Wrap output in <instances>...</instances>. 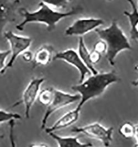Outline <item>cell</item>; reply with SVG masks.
I'll return each instance as SVG.
<instances>
[{
  "label": "cell",
  "instance_id": "cell-1",
  "mask_svg": "<svg viewBox=\"0 0 138 147\" xmlns=\"http://www.w3.org/2000/svg\"><path fill=\"white\" fill-rule=\"evenodd\" d=\"M81 9L82 8L78 6L72 8L70 11L61 12L54 9L46 1H41L39 3V8L34 12H30L23 7L18 9V13L23 17V20L17 25L16 28L18 30L23 31L27 24L38 23L46 25L47 30L51 32L56 28L60 20L79 14Z\"/></svg>",
  "mask_w": 138,
  "mask_h": 147
},
{
  "label": "cell",
  "instance_id": "cell-2",
  "mask_svg": "<svg viewBox=\"0 0 138 147\" xmlns=\"http://www.w3.org/2000/svg\"><path fill=\"white\" fill-rule=\"evenodd\" d=\"M119 80L116 72L112 71L92 74L79 84L72 86V90L77 92L81 98L77 107L81 110L86 102L101 96L110 85Z\"/></svg>",
  "mask_w": 138,
  "mask_h": 147
},
{
  "label": "cell",
  "instance_id": "cell-3",
  "mask_svg": "<svg viewBox=\"0 0 138 147\" xmlns=\"http://www.w3.org/2000/svg\"><path fill=\"white\" fill-rule=\"evenodd\" d=\"M94 31L100 39L105 41L107 45L105 57L112 66L114 65L115 59L120 52L132 49L129 40L116 20L112 21L109 27L97 28Z\"/></svg>",
  "mask_w": 138,
  "mask_h": 147
},
{
  "label": "cell",
  "instance_id": "cell-4",
  "mask_svg": "<svg viewBox=\"0 0 138 147\" xmlns=\"http://www.w3.org/2000/svg\"><path fill=\"white\" fill-rule=\"evenodd\" d=\"M53 99L51 103L46 107V112L41 122L40 128L45 129L48 119L54 113L60 109L66 107L77 101L81 100V96L79 94H71L53 88Z\"/></svg>",
  "mask_w": 138,
  "mask_h": 147
},
{
  "label": "cell",
  "instance_id": "cell-5",
  "mask_svg": "<svg viewBox=\"0 0 138 147\" xmlns=\"http://www.w3.org/2000/svg\"><path fill=\"white\" fill-rule=\"evenodd\" d=\"M113 131V127L107 128L99 122H94L84 126H75L71 129L72 132L83 134L91 138L100 141L105 147L111 146Z\"/></svg>",
  "mask_w": 138,
  "mask_h": 147
},
{
  "label": "cell",
  "instance_id": "cell-6",
  "mask_svg": "<svg viewBox=\"0 0 138 147\" xmlns=\"http://www.w3.org/2000/svg\"><path fill=\"white\" fill-rule=\"evenodd\" d=\"M4 36L10 44L11 57L7 64L5 69L1 74H5L7 69L13 67L14 63L18 56L28 50V49L31 47L32 42V40L31 38L17 35L12 31L5 32Z\"/></svg>",
  "mask_w": 138,
  "mask_h": 147
},
{
  "label": "cell",
  "instance_id": "cell-7",
  "mask_svg": "<svg viewBox=\"0 0 138 147\" xmlns=\"http://www.w3.org/2000/svg\"><path fill=\"white\" fill-rule=\"evenodd\" d=\"M44 80L45 79L44 78H32L24 89L21 101L14 105L15 107L20 103L24 104L25 107V116L27 119H29L30 117L31 110L35 101L38 99L40 92V87Z\"/></svg>",
  "mask_w": 138,
  "mask_h": 147
},
{
  "label": "cell",
  "instance_id": "cell-8",
  "mask_svg": "<svg viewBox=\"0 0 138 147\" xmlns=\"http://www.w3.org/2000/svg\"><path fill=\"white\" fill-rule=\"evenodd\" d=\"M53 60L64 61L76 68L80 73V83L85 80L86 76H90L92 74L90 70L80 58L78 53L71 49H69L57 53L54 56Z\"/></svg>",
  "mask_w": 138,
  "mask_h": 147
},
{
  "label": "cell",
  "instance_id": "cell-9",
  "mask_svg": "<svg viewBox=\"0 0 138 147\" xmlns=\"http://www.w3.org/2000/svg\"><path fill=\"white\" fill-rule=\"evenodd\" d=\"M103 24H105V21L100 18H80L66 29L65 34L67 36L77 35L80 37L93 30H95L98 27Z\"/></svg>",
  "mask_w": 138,
  "mask_h": 147
},
{
  "label": "cell",
  "instance_id": "cell-10",
  "mask_svg": "<svg viewBox=\"0 0 138 147\" xmlns=\"http://www.w3.org/2000/svg\"><path fill=\"white\" fill-rule=\"evenodd\" d=\"M81 109L76 107L63 115L50 127H46L45 132L47 134L54 133L57 131L66 128L79 120Z\"/></svg>",
  "mask_w": 138,
  "mask_h": 147
},
{
  "label": "cell",
  "instance_id": "cell-11",
  "mask_svg": "<svg viewBox=\"0 0 138 147\" xmlns=\"http://www.w3.org/2000/svg\"><path fill=\"white\" fill-rule=\"evenodd\" d=\"M54 48L49 44H44L35 52L33 56V67L34 68L40 66L48 65L54 59Z\"/></svg>",
  "mask_w": 138,
  "mask_h": 147
},
{
  "label": "cell",
  "instance_id": "cell-12",
  "mask_svg": "<svg viewBox=\"0 0 138 147\" xmlns=\"http://www.w3.org/2000/svg\"><path fill=\"white\" fill-rule=\"evenodd\" d=\"M50 137L55 140L58 147H91V143H82L77 136H61L58 134L50 133Z\"/></svg>",
  "mask_w": 138,
  "mask_h": 147
},
{
  "label": "cell",
  "instance_id": "cell-13",
  "mask_svg": "<svg viewBox=\"0 0 138 147\" xmlns=\"http://www.w3.org/2000/svg\"><path fill=\"white\" fill-rule=\"evenodd\" d=\"M19 1H1V30L6 23L14 20L15 5Z\"/></svg>",
  "mask_w": 138,
  "mask_h": 147
},
{
  "label": "cell",
  "instance_id": "cell-14",
  "mask_svg": "<svg viewBox=\"0 0 138 147\" xmlns=\"http://www.w3.org/2000/svg\"><path fill=\"white\" fill-rule=\"evenodd\" d=\"M129 3L132 8V12L124 11V14L126 16L129 20L131 30L130 35L132 40L138 41V10L134 1L129 0Z\"/></svg>",
  "mask_w": 138,
  "mask_h": 147
},
{
  "label": "cell",
  "instance_id": "cell-15",
  "mask_svg": "<svg viewBox=\"0 0 138 147\" xmlns=\"http://www.w3.org/2000/svg\"><path fill=\"white\" fill-rule=\"evenodd\" d=\"M77 53L81 60L84 62L87 68L90 70L92 74L95 75L99 74V72L94 67L90 61V52L88 51L87 47L86 46L85 43L82 36L79 37Z\"/></svg>",
  "mask_w": 138,
  "mask_h": 147
},
{
  "label": "cell",
  "instance_id": "cell-16",
  "mask_svg": "<svg viewBox=\"0 0 138 147\" xmlns=\"http://www.w3.org/2000/svg\"><path fill=\"white\" fill-rule=\"evenodd\" d=\"M119 133L125 139H131L135 136V125L129 122H126L120 125L119 128Z\"/></svg>",
  "mask_w": 138,
  "mask_h": 147
},
{
  "label": "cell",
  "instance_id": "cell-17",
  "mask_svg": "<svg viewBox=\"0 0 138 147\" xmlns=\"http://www.w3.org/2000/svg\"><path fill=\"white\" fill-rule=\"evenodd\" d=\"M53 88H47L40 91L38 100L41 104L46 107L50 105L53 99Z\"/></svg>",
  "mask_w": 138,
  "mask_h": 147
},
{
  "label": "cell",
  "instance_id": "cell-18",
  "mask_svg": "<svg viewBox=\"0 0 138 147\" xmlns=\"http://www.w3.org/2000/svg\"><path fill=\"white\" fill-rule=\"evenodd\" d=\"M22 119L20 114L8 112L3 109L0 110V123L1 124L6 122H10L12 120H18Z\"/></svg>",
  "mask_w": 138,
  "mask_h": 147
},
{
  "label": "cell",
  "instance_id": "cell-19",
  "mask_svg": "<svg viewBox=\"0 0 138 147\" xmlns=\"http://www.w3.org/2000/svg\"><path fill=\"white\" fill-rule=\"evenodd\" d=\"M93 50L101 55L105 54L107 51V45L105 41L100 39L94 44Z\"/></svg>",
  "mask_w": 138,
  "mask_h": 147
},
{
  "label": "cell",
  "instance_id": "cell-20",
  "mask_svg": "<svg viewBox=\"0 0 138 147\" xmlns=\"http://www.w3.org/2000/svg\"><path fill=\"white\" fill-rule=\"evenodd\" d=\"M11 54V50H5L0 51V72L1 74L3 71L5 67L6 66V63L7 58Z\"/></svg>",
  "mask_w": 138,
  "mask_h": 147
},
{
  "label": "cell",
  "instance_id": "cell-21",
  "mask_svg": "<svg viewBox=\"0 0 138 147\" xmlns=\"http://www.w3.org/2000/svg\"><path fill=\"white\" fill-rule=\"evenodd\" d=\"M14 126L15 121H11L9 122V140L11 147H17L14 134Z\"/></svg>",
  "mask_w": 138,
  "mask_h": 147
},
{
  "label": "cell",
  "instance_id": "cell-22",
  "mask_svg": "<svg viewBox=\"0 0 138 147\" xmlns=\"http://www.w3.org/2000/svg\"><path fill=\"white\" fill-rule=\"evenodd\" d=\"M46 2L51 7L55 10H56L57 9L65 8L67 3L70 2L69 1H50V2L46 1Z\"/></svg>",
  "mask_w": 138,
  "mask_h": 147
},
{
  "label": "cell",
  "instance_id": "cell-23",
  "mask_svg": "<svg viewBox=\"0 0 138 147\" xmlns=\"http://www.w3.org/2000/svg\"><path fill=\"white\" fill-rule=\"evenodd\" d=\"M90 57L92 65H94L98 63L100 61L102 57V55L93 50L90 52Z\"/></svg>",
  "mask_w": 138,
  "mask_h": 147
},
{
  "label": "cell",
  "instance_id": "cell-24",
  "mask_svg": "<svg viewBox=\"0 0 138 147\" xmlns=\"http://www.w3.org/2000/svg\"><path fill=\"white\" fill-rule=\"evenodd\" d=\"M22 59H23V60L28 62H31V61L32 62L34 55L32 54V53L31 51L27 50L24 53H23L22 54Z\"/></svg>",
  "mask_w": 138,
  "mask_h": 147
},
{
  "label": "cell",
  "instance_id": "cell-25",
  "mask_svg": "<svg viewBox=\"0 0 138 147\" xmlns=\"http://www.w3.org/2000/svg\"><path fill=\"white\" fill-rule=\"evenodd\" d=\"M29 147H50L45 143H32Z\"/></svg>",
  "mask_w": 138,
  "mask_h": 147
},
{
  "label": "cell",
  "instance_id": "cell-26",
  "mask_svg": "<svg viewBox=\"0 0 138 147\" xmlns=\"http://www.w3.org/2000/svg\"><path fill=\"white\" fill-rule=\"evenodd\" d=\"M135 134L134 138L137 140V144L134 145V147H138V124L137 125H135Z\"/></svg>",
  "mask_w": 138,
  "mask_h": 147
},
{
  "label": "cell",
  "instance_id": "cell-27",
  "mask_svg": "<svg viewBox=\"0 0 138 147\" xmlns=\"http://www.w3.org/2000/svg\"><path fill=\"white\" fill-rule=\"evenodd\" d=\"M132 85L134 87H138V79L137 80H134L132 83Z\"/></svg>",
  "mask_w": 138,
  "mask_h": 147
},
{
  "label": "cell",
  "instance_id": "cell-28",
  "mask_svg": "<svg viewBox=\"0 0 138 147\" xmlns=\"http://www.w3.org/2000/svg\"><path fill=\"white\" fill-rule=\"evenodd\" d=\"M135 70L136 71H137L138 72V64L135 66Z\"/></svg>",
  "mask_w": 138,
  "mask_h": 147
},
{
  "label": "cell",
  "instance_id": "cell-29",
  "mask_svg": "<svg viewBox=\"0 0 138 147\" xmlns=\"http://www.w3.org/2000/svg\"></svg>",
  "mask_w": 138,
  "mask_h": 147
}]
</instances>
